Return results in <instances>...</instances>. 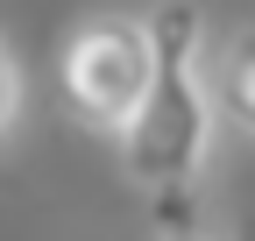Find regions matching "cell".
<instances>
[{
  "label": "cell",
  "mask_w": 255,
  "mask_h": 241,
  "mask_svg": "<svg viewBox=\"0 0 255 241\" xmlns=\"http://www.w3.org/2000/svg\"><path fill=\"white\" fill-rule=\"evenodd\" d=\"M64 78V107H71L85 128L121 135V120L135 114L142 85H149V28L135 14H92L71 28V43L57 57Z\"/></svg>",
  "instance_id": "cell-2"
},
{
  "label": "cell",
  "mask_w": 255,
  "mask_h": 241,
  "mask_svg": "<svg viewBox=\"0 0 255 241\" xmlns=\"http://www.w3.org/2000/svg\"><path fill=\"white\" fill-rule=\"evenodd\" d=\"M213 93H220V107L255 135V36H241L227 57H220V85H213Z\"/></svg>",
  "instance_id": "cell-3"
},
{
  "label": "cell",
  "mask_w": 255,
  "mask_h": 241,
  "mask_svg": "<svg viewBox=\"0 0 255 241\" xmlns=\"http://www.w3.org/2000/svg\"><path fill=\"white\" fill-rule=\"evenodd\" d=\"M14 114H21V71H14V57H7V43H0V135L14 128Z\"/></svg>",
  "instance_id": "cell-4"
},
{
  "label": "cell",
  "mask_w": 255,
  "mask_h": 241,
  "mask_svg": "<svg viewBox=\"0 0 255 241\" xmlns=\"http://www.w3.org/2000/svg\"><path fill=\"white\" fill-rule=\"evenodd\" d=\"M149 85L121 120V170L142 192H191L213 156V85H206V14L191 0L149 7Z\"/></svg>",
  "instance_id": "cell-1"
},
{
  "label": "cell",
  "mask_w": 255,
  "mask_h": 241,
  "mask_svg": "<svg viewBox=\"0 0 255 241\" xmlns=\"http://www.w3.org/2000/svg\"><path fill=\"white\" fill-rule=\"evenodd\" d=\"M163 241H213L206 227H163Z\"/></svg>",
  "instance_id": "cell-5"
}]
</instances>
